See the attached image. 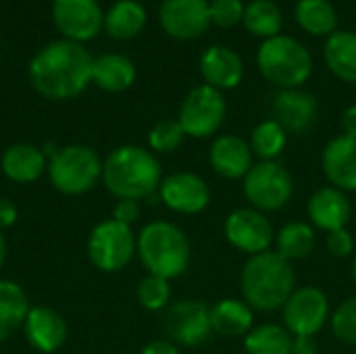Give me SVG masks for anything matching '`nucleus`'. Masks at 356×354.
<instances>
[{
	"label": "nucleus",
	"mask_w": 356,
	"mask_h": 354,
	"mask_svg": "<svg viewBox=\"0 0 356 354\" xmlns=\"http://www.w3.org/2000/svg\"><path fill=\"white\" fill-rule=\"evenodd\" d=\"M350 271H353V282H355L356 286V255L353 257V269H350Z\"/></svg>",
	"instance_id": "nucleus-44"
},
{
	"label": "nucleus",
	"mask_w": 356,
	"mask_h": 354,
	"mask_svg": "<svg viewBox=\"0 0 356 354\" xmlns=\"http://www.w3.org/2000/svg\"><path fill=\"white\" fill-rule=\"evenodd\" d=\"M296 21L313 35H332L338 31V15L330 0H298Z\"/></svg>",
	"instance_id": "nucleus-29"
},
{
	"label": "nucleus",
	"mask_w": 356,
	"mask_h": 354,
	"mask_svg": "<svg viewBox=\"0 0 356 354\" xmlns=\"http://www.w3.org/2000/svg\"><path fill=\"white\" fill-rule=\"evenodd\" d=\"M138 303L146 311H163L171 305V282L148 273L138 284Z\"/></svg>",
	"instance_id": "nucleus-34"
},
{
	"label": "nucleus",
	"mask_w": 356,
	"mask_h": 354,
	"mask_svg": "<svg viewBox=\"0 0 356 354\" xmlns=\"http://www.w3.org/2000/svg\"><path fill=\"white\" fill-rule=\"evenodd\" d=\"M165 330L173 344L184 348H198L213 336L211 307L198 298L171 303L165 315Z\"/></svg>",
	"instance_id": "nucleus-10"
},
{
	"label": "nucleus",
	"mask_w": 356,
	"mask_h": 354,
	"mask_svg": "<svg viewBox=\"0 0 356 354\" xmlns=\"http://www.w3.org/2000/svg\"><path fill=\"white\" fill-rule=\"evenodd\" d=\"M211 8V23L223 29L236 27L240 21H244V2L242 0H213L209 2Z\"/></svg>",
	"instance_id": "nucleus-36"
},
{
	"label": "nucleus",
	"mask_w": 356,
	"mask_h": 354,
	"mask_svg": "<svg viewBox=\"0 0 356 354\" xmlns=\"http://www.w3.org/2000/svg\"><path fill=\"white\" fill-rule=\"evenodd\" d=\"M159 198L177 215H198L211 204V188L198 173L177 171L163 177Z\"/></svg>",
	"instance_id": "nucleus-14"
},
{
	"label": "nucleus",
	"mask_w": 356,
	"mask_h": 354,
	"mask_svg": "<svg viewBox=\"0 0 356 354\" xmlns=\"http://www.w3.org/2000/svg\"><path fill=\"white\" fill-rule=\"evenodd\" d=\"M290 351H292V334L277 323L254 325L244 336L246 354H290Z\"/></svg>",
	"instance_id": "nucleus-30"
},
{
	"label": "nucleus",
	"mask_w": 356,
	"mask_h": 354,
	"mask_svg": "<svg viewBox=\"0 0 356 354\" xmlns=\"http://www.w3.org/2000/svg\"><path fill=\"white\" fill-rule=\"evenodd\" d=\"M94 56L83 44L54 40L40 48L29 61L31 88L48 100L77 98L92 83Z\"/></svg>",
	"instance_id": "nucleus-1"
},
{
	"label": "nucleus",
	"mask_w": 356,
	"mask_h": 354,
	"mask_svg": "<svg viewBox=\"0 0 356 354\" xmlns=\"http://www.w3.org/2000/svg\"><path fill=\"white\" fill-rule=\"evenodd\" d=\"M0 44H2V31H0Z\"/></svg>",
	"instance_id": "nucleus-45"
},
{
	"label": "nucleus",
	"mask_w": 356,
	"mask_h": 354,
	"mask_svg": "<svg viewBox=\"0 0 356 354\" xmlns=\"http://www.w3.org/2000/svg\"><path fill=\"white\" fill-rule=\"evenodd\" d=\"M325 63L330 71L342 81L356 83V33L334 31L325 42Z\"/></svg>",
	"instance_id": "nucleus-27"
},
{
	"label": "nucleus",
	"mask_w": 356,
	"mask_h": 354,
	"mask_svg": "<svg viewBox=\"0 0 356 354\" xmlns=\"http://www.w3.org/2000/svg\"><path fill=\"white\" fill-rule=\"evenodd\" d=\"M284 328L292 336H317L330 321V298L317 286H302L292 292L282 309Z\"/></svg>",
	"instance_id": "nucleus-11"
},
{
	"label": "nucleus",
	"mask_w": 356,
	"mask_h": 354,
	"mask_svg": "<svg viewBox=\"0 0 356 354\" xmlns=\"http://www.w3.org/2000/svg\"><path fill=\"white\" fill-rule=\"evenodd\" d=\"M325 248L332 257L336 259H348L355 255V238L348 232V227L344 230H336L332 234H327L325 238Z\"/></svg>",
	"instance_id": "nucleus-37"
},
{
	"label": "nucleus",
	"mask_w": 356,
	"mask_h": 354,
	"mask_svg": "<svg viewBox=\"0 0 356 354\" xmlns=\"http://www.w3.org/2000/svg\"><path fill=\"white\" fill-rule=\"evenodd\" d=\"M52 23L63 40L83 44L104 29L98 0H52Z\"/></svg>",
	"instance_id": "nucleus-13"
},
{
	"label": "nucleus",
	"mask_w": 356,
	"mask_h": 354,
	"mask_svg": "<svg viewBox=\"0 0 356 354\" xmlns=\"http://www.w3.org/2000/svg\"><path fill=\"white\" fill-rule=\"evenodd\" d=\"M25 340L38 351V353L50 354L63 348L67 342V321L63 315L48 307H31L25 323H23Z\"/></svg>",
	"instance_id": "nucleus-20"
},
{
	"label": "nucleus",
	"mask_w": 356,
	"mask_h": 354,
	"mask_svg": "<svg viewBox=\"0 0 356 354\" xmlns=\"http://www.w3.org/2000/svg\"><path fill=\"white\" fill-rule=\"evenodd\" d=\"M242 182L246 200L261 213L282 211L294 194V179L282 161L254 163Z\"/></svg>",
	"instance_id": "nucleus-7"
},
{
	"label": "nucleus",
	"mask_w": 356,
	"mask_h": 354,
	"mask_svg": "<svg viewBox=\"0 0 356 354\" xmlns=\"http://www.w3.org/2000/svg\"><path fill=\"white\" fill-rule=\"evenodd\" d=\"M17 207L8 200V198H0V232L15 225L17 221Z\"/></svg>",
	"instance_id": "nucleus-41"
},
{
	"label": "nucleus",
	"mask_w": 356,
	"mask_h": 354,
	"mask_svg": "<svg viewBox=\"0 0 356 354\" xmlns=\"http://www.w3.org/2000/svg\"><path fill=\"white\" fill-rule=\"evenodd\" d=\"M136 81V65L129 56L119 52H106L94 58L92 83L104 92L121 94Z\"/></svg>",
	"instance_id": "nucleus-24"
},
{
	"label": "nucleus",
	"mask_w": 356,
	"mask_h": 354,
	"mask_svg": "<svg viewBox=\"0 0 356 354\" xmlns=\"http://www.w3.org/2000/svg\"><path fill=\"white\" fill-rule=\"evenodd\" d=\"M307 215L315 230L332 234L348 225L353 217V202L346 192L334 186H321L311 194L307 202Z\"/></svg>",
	"instance_id": "nucleus-16"
},
{
	"label": "nucleus",
	"mask_w": 356,
	"mask_h": 354,
	"mask_svg": "<svg viewBox=\"0 0 356 354\" xmlns=\"http://www.w3.org/2000/svg\"><path fill=\"white\" fill-rule=\"evenodd\" d=\"M242 23L252 35L269 40V38L280 35L284 17H282L280 6L273 0H252L244 10Z\"/></svg>",
	"instance_id": "nucleus-31"
},
{
	"label": "nucleus",
	"mask_w": 356,
	"mask_h": 354,
	"mask_svg": "<svg viewBox=\"0 0 356 354\" xmlns=\"http://www.w3.org/2000/svg\"><path fill=\"white\" fill-rule=\"evenodd\" d=\"M213 334L244 338L254 328V309L244 298H221L211 307Z\"/></svg>",
	"instance_id": "nucleus-23"
},
{
	"label": "nucleus",
	"mask_w": 356,
	"mask_h": 354,
	"mask_svg": "<svg viewBox=\"0 0 356 354\" xmlns=\"http://www.w3.org/2000/svg\"><path fill=\"white\" fill-rule=\"evenodd\" d=\"M332 334L338 342L356 346V294L346 298L330 317Z\"/></svg>",
	"instance_id": "nucleus-35"
},
{
	"label": "nucleus",
	"mask_w": 356,
	"mask_h": 354,
	"mask_svg": "<svg viewBox=\"0 0 356 354\" xmlns=\"http://www.w3.org/2000/svg\"><path fill=\"white\" fill-rule=\"evenodd\" d=\"M4 261H6V240H4V236L0 232V269L4 265Z\"/></svg>",
	"instance_id": "nucleus-43"
},
{
	"label": "nucleus",
	"mask_w": 356,
	"mask_h": 354,
	"mask_svg": "<svg viewBox=\"0 0 356 354\" xmlns=\"http://www.w3.org/2000/svg\"><path fill=\"white\" fill-rule=\"evenodd\" d=\"M342 134L344 136H350V138H356V104L348 106L344 113H342Z\"/></svg>",
	"instance_id": "nucleus-42"
},
{
	"label": "nucleus",
	"mask_w": 356,
	"mask_h": 354,
	"mask_svg": "<svg viewBox=\"0 0 356 354\" xmlns=\"http://www.w3.org/2000/svg\"><path fill=\"white\" fill-rule=\"evenodd\" d=\"M146 8L138 0H119L104 15V31L115 40H131L146 25Z\"/></svg>",
	"instance_id": "nucleus-26"
},
{
	"label": "nucleus",
	"mask_w": 356,
	"mask_h": 354,
	"mask_svg": "<svg viewBox=\"0 0 356 354\" xmlns=\"http://www.w3.org/2000/svg\"><path fill=\"white\" fill-rule=\"evenodd\" d=\"M242 298L261 313L284 309L296 290V273L288 259L277 250H265L248 257L240 273Z\"/></svg>",
	"instance_id": "nucleus-3"
},
{
	"label": "nucleus",
	"mask_w": 356,
	"mask_h": 354,
	"mask_svg": "<svg viewBox=\"0 0 356 354\" xmlns=\"http://www.w3.org/2000/svg\"><path fill=\"white\" fill-rule=\"evenodd\" d=\"M317 98L298 88L280 90L273 98V119L288 134H305L317 121Z\"/></svg>",
	"instance_id": "nucleus-18"
},
{
	"label": "nucleus",
	"mask_w": 356,
	"mask_h": 354,
	"mask_svg": "<svg viewBox=\"0 0 356 354\" xmlns=\"http://www.w3.org/2000/svg\"><path fill=\"white\" fill-rule=\"evenodd\" d=\"M159 21L167 35L196 40L211 25V8L207 0H163Z\"/></svg>",
	"instance_id": "nucleus-15"
},
{
	"label": "nucleus",
	"mask_w": 356,
	"mask_h": 354,
	"mask_svg": "<svg viewBox=\"0 0 356 354\" xmlns=\"http://www.w3.org/2000/svg\"><path fill=\"white\" fill-rule=\"evenodd\" d=\"M225 117H227V102L223 92L202 83L186 94L179 106L177 121L188 138L204 140L221 129Z\"/></svg>",
	"instance_id": "nucleus-9"
},
{
	"label": "nucleus",
	"mask_w": 356,
	"mask_h": 354,
	"mask_svg": "<svg viewBox=\"0 0 356 354\" xmlns=\"http://www.w3.org/2000/svg\"><path fill=\"white\" fill-rule=\"evenodd\" d=\"M257 65L263 77L280 90L300 88L313 73L311 52L290 35L265 40L257 52Z\"/></svg>",
	"instance_id": "nucleus-5"
},
{
	"label": "nucleus",
	"mask_w": 356,
	"mask_h": 354,
	"mask_svg": "<svg viewBox=\"0 0 356 354\" xmlns=\"http://www.w3.org/2000/svg\"><path fill=\"white\" fill-rule=\"evenodd\" d=\"M223 234L236 250L248 257L271 250L275 242L271 219L267 217V213H261L252 207H240L232 211L225 219Z\"/></svg>",
	"instance_id": "nucleus-12"
},
{
	"label": "nucleus",
	"mask_w": 356,
	"mask_h": 354,
	"mask_svg": "<svg viewBox=\"0 0 356 354\" xmlns=\"http://www.w3.org/2000/svg\"><path fill=\"white\" fill-rule=\"evenodd\" d=\"M186 138L188 136L177 119H163L148 131V148L156 154H169L175 152Z\"/></svg>",
	"instance_id": "nucleus-33"
},
{
	"label": "nucleus",
	"mask_w": 356,
	"mask_h": 354,
	"mask_svg": "<svg viewBox=\"0 0 356 354\" xmlns=\"http://www.w3.org/2000/svg\"><path fill=\"white\" fill-rule=\"evenodd\" d=\"M248 144L257 159L277 161L288 144V131L275 119H265L252 129Z\"/></svg>",
	"instance_id": "nucleus-32"
},
{
	"label": "nucleus",
	"mask_w": 356,
	"mask_h": 354,
	"mask_svg": "<svg viewBox=\"0 0 356 354\" xmlns=\"http://www.w3.org/2000/svg\"><path fill=\"white\" fill-rule=\"evenodd\" d=\"M136 234L129 225L104 219L88 236L90 263L102 273L123 271L136 257Z\"/></svg>",
	"instance_id": "nucleus-8"
},
{
	"label": "nucleus",
	"mask_w": 356,
	"mask_h": 354,
	"mask_svg": "<svg viewBox=\"0 0 356 354\" xmlns=\"http://www.w3.org/2000/svg\"><path fill=\"white\" fill-rule=\"evenodd\" d=\"M321 169L330 186L342 192H356V138L336 136L321 152Z\"/></svg>",
	"instance_id": "nucleus-19"
},
{
	"label": "nucleus",
	"mask_w": 356,
	"mask_h": 354,
	"mask_svg": "<svg viewBox=\"0 0 356 354\" xmlns=\"http://www.w3.org/2000/svg\"><path fill=\"white\" fill-rule=\"evenodd\" d=\"M200 73L207 86L219 92L234 90L244 77V61L227 46H211L200 56Z\"/></svg>",
	"instance_id": "nucleus-21"
},
{
	"label": "nucleus",
	"mask_w": 356,
	"mask_h": 354,
	"mask_svg": "<svg viewBox=\"0 0 356 354\" xmlns=\"http://www.w3.org/2000/svg\"><path fill=\"white\" fill-rule=\"evenodd\" d=\"M111 219H115V221H119V223L131 227V225L140 219V202H138V200H129V198L117 200Z\"/></svg>",
	"instance_id": "nucleus-38"
},
{
	"label": "nucleus",
	"mask_w": 356,
	"mask_h": 354,
	"mask_svg": "<svg viewBox=\"0 0 356 354\" xmlns=\"http://www.w3.org/2000/svg\"><path fill=\"white\" fill-rule=\"evenodd\" d=\"M140 354H181L179 346L173 344L171 340H152L148 342Z\"/></svg>",
	"instance_id": "nucleus-40"
},
{
	"label": "nucleus",
	"mask_w": 356,
	"mask_h": 354,
	"mask_svg": "<svg viewBox=\"0 0 356 354\" xmlns=\"http://www.w3.org/2000/svg\"><path fill=\"white\" fill-rule=\"evenodd\" d=\"M315 244V227L307 221H290L275 234V250L290 263L311 257Z\"/></svg>",
	"instance_id": "nucleus-28"
},
{
	"label": "nucleus",
	"mask_w": 356,
	"mask_h": 354,
	"mask_svg": "<svg viewBox=\"0 0 356 354\" xmlns=\"http://www.w3.org/2000/svg\"><path fill=\"white\" fill-rule=\"evenodd\" d=\"M48 177L54 190L65 196H81L102 179V161L86 144H69L48 159Z\"/></svg>",
	"instance_id": "nucleus-6"
},
{
	"label": "nucleus",
	"mask_w": 356,
	"mask_h": 354,
	"mask_svg": "<svg viewBox=\"0 0 356 354\" xmlns=\"http://www.w3.org/2000/svg\"><path fill=\"white\" fill-rule=\"evenodd\" d=\"M136 255L148 273L177 280L181 277L192 261V248L186 232L171 221H150L136 238Z\"/></svg>",
	"instance_id": "nucleus-4"
},
{
	"label": "nucleus",
	"mask_w": 356,
	"mask_h": 354,
	"mask_svg": "<svg viewBox=\"0 0 356 354\" xmlns=\"http://www.w3.org/2000/svg\"><path fill=\"white\" fill-rule=\"evenodd\" d=\"M290 354H319L317 340L313 336H292Z\"/></svg>",
	"instance_id": "nucleus-39"
},
{
	"label": "nucleus",
	"mask_w": 356,
	"mask_h": 354,
	"mask_svg": "<svg viewBox=\"0 0 356 354\" xmlns=\"http://www.w3.org/2000/svg\"><path fill=\"white\" fill-rule=\"evenodd\" d=\"M0 169L15 184H33L48 169V156L33 144L17 142L2 152Z\"/></svg>",
	"instance_id": "nucleus-22"
},
{
	"label": "nucleus",
	"mask_w": 356,
	"mask_h": 354,
	"mask_svg": "<svg viewBox=\"0 0 356 354\" xmlns=\"http://www.w3.org/2000/svg\"><path fill=\"white\" fill-rule=\"evenodd\" d=\"M163 169L150 148L125 144L102 161V184L119 200H142L159 192Z\"/></svg>",
	"instance_id": "nucleus-2"
},
{
	"label": "nucleus",
	"mask_w": 356,
	"mask_h": 354,
	"mask_svg": "<svg viewBox=\"0 0 356 354\" xmlns=\"http://www.w3.org/2000/svg\"><path fill=\"white\" fill-rule=\"evenodd\" d=\"M29 309L31 305L25 290L10 280H0V342H6L23 328Z\"/></svg>",
	"instance_id": "nucleus-25"
},
{
	"label": "nucleus",
	"mask_w": 356,
	"mask_h": 354,
	"mask_svg": "<svg viewBox=\"0 0 356 354\" xmlns=\"http://www.w3.org/2000/svg\"><path fill=\"white\" fill-rule=\"evenodd\" d=\"M355 354H356V353H355Z\"/></svg>",
	"instance_id": "nucleus-46"
},
{
	"label": "nucleus",
	"mask_w": 356,
	"mask_h": 354,
	"mask_svg": "<svg viewBox=\"0 0 356 354\" xmlns=\"http://www.w3.org/2000/svg\"><path fill=\"white\" fill-rule=\"evenodd\" d=\"M209 163L217 175L236 182V179H244L246 173L252 169L254 154L244 138L236 134H223L213 140L209 150Z\"/></svg>",
	"instance_id": "nucleus-17"
}]
</instances>
